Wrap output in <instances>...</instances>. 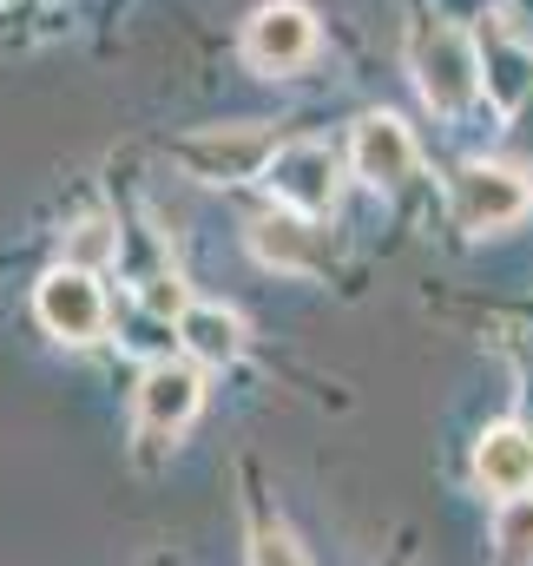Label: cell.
I'll return each mask as SVG.
<instances>
[{"mask_svg": "<svg viewBox=\"0 0 533 566\" xmlns=\"http://www.w3.org/2000/svg\"><path fill=\"white\" fill-rule=\"evenodd\" d=\"M408 73H415L421 106L441 113V119H461V113L481 99V86H488L474 40H468L461 27H448V20L415 27V40H408Z\"/></svg>", "mask_w": 533, "mask_h": 566, "instance_id": "cell-1", "label": "cell"}, {"mask_svg": "<svg viewBox=\"0 0 533 566\" xmlns=\"http://www.w3.org/2000/svg\"><path fill=\"white\" fill-rule=\"evenodd\" d=\"M448 211L461 231H508L533 211V178L514 165H494V158H474L448 178Z\"/></svg>", "mask_w": 533, "mask_h": 566, "instance_id": "cell-2", "label": "cell"}, {"mask_svg": "<svg viewBox=\"0 0 533 566\" xmlns=\"http://www.w3.org/2000/svg\"><path fill=\"white\" fill-rule=\"evenodd\" d=\"M171 158L205 185H238V178H264V165L276 158V133L270 126H205L171 145Z\"/></svg>", "mask_w": 533, "mask_h": 566, "instance_id": "cell-3", "label": "cell"}, {"mask_svg": "<svg viewBox=\"0 0 533 566\" xmlns=\"http://www.w3.org/2000/svg\"><path fill=\"white\" fill-rule=\"evenodd\" d=\"M316 13L303 7V0H264L251 20H244V66H258L270 80H283V73H296V66H310L316 60Z\"/></svg>", "mask_w": 533, "mask_h": 566, "instance_id": "cell-4", "label": "cell"}, {"mask_svg": "<svg viewBox=\"0 0 533 566\" xmlns=\"http://www.w3.org/2000/svg\"><path fill=\"white\" fill-rule=\"evenodd\" d=\"M33 316L60 343H100L106 336V290H100L93 271L60 264V271H46L40 290H33Z\"/></svg>", "mask_w": 533, "mask_h": 566, "instance_id": "cell-5", "label": "cell"}, {"mask_svg": "<svg viewBox=\"0 0 533 566\" xmlns=\"http://www.w3.org/2000/svg\"><path fill=\"white\" fill-rule=\"evenodd\" d=\"M336 151L316 139L276 145V158L264 165V191L283 205V211H303V218H323L336 205Z\"/></svg>", "mask_w": 533, "mask_h": 566, "instance_id": "cell-6", "label": "cell"}, {"mask_svg": "<svg viewBox=\"0 0 533 566\" xmlns=\"http://www.w3.org/2000/svg\"><path fill=\"white\" fill-rule=\"evenodd\" d=\"M349 165L363 185L376 191H401L415 178V133L401 126L396 113H363L356 133H349Z\"/></svg>", "mask_w": 533, "mask_h": 566, "instance_id": "cell-7", "label": "cell"}, {"mask_svg": "<svg viewBox=\"0 0 533 566\" xmlns=\"http://www.w3.org/2000/svg\"><path fill=\"white\" fill-rule=\"evenodd\" d=\"M198 402H205V382H198L191 363H151L138 376V396H133L138 434H178L198 416Z\"/></svg>", "mask_w": 533, "mask_h": 566, "instance_id": "cell-8", "label": "cell"}, {"mask_svg": "<svg viewBox=\"0 0 533 566\" xmlns=\"http://www.w3.org/2000/svg\"><path fill=\"white\" fill-rule=\"evenodd\" d=\"M474 481L481 494H533V428L527 422H494L474 441Z\"/></svg>", "mask_w": 533, "mask_h": 566, "instance_id": "cell-9", "label": "cell"}, {"mask_svg": "<svg viewBox=\"0 0 533 566\" xmlns=\"http://www.w3.org/2000/svg\"><path fill=\"white\" fill-rule=\"evenodd\" d=\"M251 258H258L264 271L303 277V271L323 264V238H316V224H310L303 211H270V218L251 224Z\"/></svg>", "mask_w": 533, "mask_h": 566, "instance_id": "cell-10", "label": "cell"}, {"mask_svg": "<svg viewBox=\"0 0 533 566\" xmlns=\"http://www.w3.org/2000/svg\"><path fill=\"white\" fill-rule=\"evenodd\" d=\"M178 343H185L191 363L224 369V363H238V349H244V323H238V310H224V303H191V310L178 316Z\"/></svg>", "mask_w": 533, "mask_h": 566, "instance_id": "cell-11", "label": "cell"}, {"mask_svg": "<svg viewBox=\"0 0 533 566\" xmlns=\"http://www.w3.org/2000/svg\"><path fill=\"white\" fill-rule=\"evenodd\" d=\"M481 73H488V93H494L501 106H521L533 93V53L514 46V40H494L488 60H481Z\"/></svg>", "mask_w": 533, "mask_h": 566, "instance_id": "cell-12", "label": "cell"}, {"mask_svg": "<svg viewBox=\"0 0 533 566\" xmlns=\"http://www.w3.org/2000/svg\"><path fill=\"white\" fill-rule=\"evenodd\" d=\"M113 258H119V231H113L106 218H80V224L66 231V264H73V271H93V277H100Z\"/></svg>", "mask_w": 533, "mask_h": 566, "instance_id": "cell-13", "label": "cell"}, {"mask_svg": "<svg viewBox=\"0 0 533 566\" xmlns=\"http://www.w3.org/2000/svg\"><path fill=\"white\" fill-rule=\"evenodd\" d=\"M494 547H501L508 566H533V494L501 501V514H494Z\"/></svg>", "mask_w": 533, "mask_h": 566, "instance_id": "cell-14", "label": "cell"}, {"mask_svg": "<svg viewBox=\"0 0 533 566\" xmlns=\"http://www.w3.org/2000/svg\"><path fill=\"white\" fill-rule=\"evenodd\" d=\"M251 566H310V560H303L296 534L270 521V527H258V541H251Z\"/></svg>", "mask_w": 533, "mask_h": 566, "instance_id": "cell-15", "label": "cell"}]
</instances>
